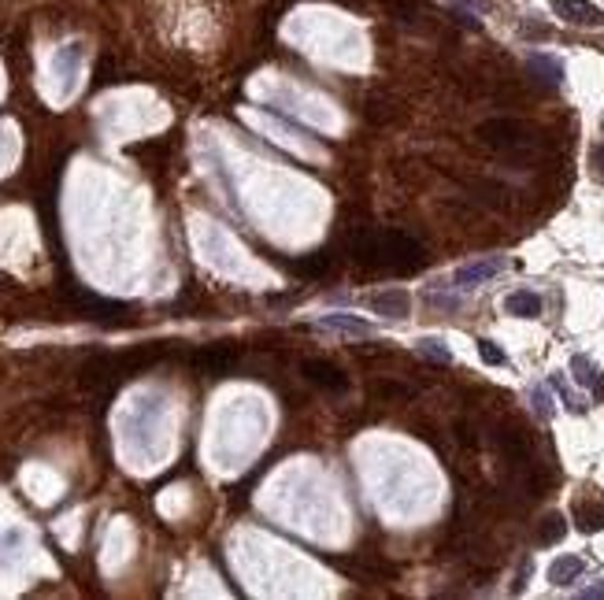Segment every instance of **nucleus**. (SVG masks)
Returning a JSON list of instances; mask_svg holds the SVG:
<instances>
[{"instance_id":"f257e3e1","label":"nucleus","mask_w":604,"mask_h":600,"mask_svg":"<svg viewBox=\"0 0 604 600\" xmlns=\"http://www.w3.org/2000/svg\"><path fill=\"white\" fill-rule=\"evenodd\" d=\"M349 249H353L356 263L386 267V270H415L426 259L423 245L401 230H353Z\"/></svg>"},{"instance_id":"f03ea898","label":"nucleus","mask_w":604,"mask_h":600,"mask_svg":"<svg viewBox=\"0 0 604 600\" xmlns=\"http://www.w3.org/2000/svg\"><path fill=\"white\" fill-rule=\"evenodd\" d=\"M478 141L489 145L493 152H505V156H527L534 148L530 127H523L519 119H486L478 127Z\"/></svg>"},{"instance_id":"7ed1b4c3","label":"nucleus","mask_w":604,"mask_h":600,"mask_svg":"<svg viewBox=\"0 0 604 600\" xmlns=\"http://www.w3.org/2000/svg\"><path fill=\"white\" fill-rule=\"evenodd\" d=\"M301 371H304V378L312 381V386H319V390H326V393H342V390H349L345 371L334 367L331 360H304Z\"/></svg>"},{"instance_id":"20e7f679","label":"nucleus","mask_w":604,"mask_h":600,"mask_svg":"<svg viewBox=\"0 0 604 600\" xmlns=\"http://www.w3.org/2000/svg\"><path fill=\"white\" fill-rule=\"evenodd\" d=\"M548 8L571 26H604V12L589 0H548Z\"/></svg>"},{"instance_id":"39448f33","label":"nucleus","mask_w":604,"mask_h":600,"mask_svg":"<svg viewBox=\"0 0 604 600\" xmlns=\"http://www.w3.org/2000/svg\"><path fill=\"white\" fill-rule=\"evenodd\" d=\"M501 270H505V259H501V256H486V259L464 263V267L456 270V286H460V290H475V286H482V282H489V279H497Z\"/></svg>"},{"instance_id":"423d86ee","label":"nucleus","mask_w":604,"mask_h":600,"mask_svg":"<svg viewBox=\"0 0 604 600\" xmlns=\"http://www.w3.org/2000/svg\"><path fill=\"white\" fill-rule=\"evenodd\" d=\"M71 300L78 304V311L86 319H116L127 311L123 300H107V297H97V293H86V290H71Z\"/></svg>"},{"instance_id":"0eeeda50","label":"nucleus","mask_w":604,"mask_h":600,"mask_svg":"<svg viewBox=\"0 0 604 600\" xmlns=\"http://www.w3.org/2000/svg\"><path fill=\"white\" fill-rule=\"evenodd\" d=\"M367 304H371V311L382 315V319H404V315L412 311L408 290H378V293H371Z\"/></svg>"},{"instance_id":"6e6552de","label":"nucleus","mask_w":604,"mask_h":600,"mask_svg":"<svg viewBox=\"0 0 604 600\" xmlns=\"http://www.w3.org/2000/svg\"><path fill=\"white\" fill-rule=\"evenodd\" d=\"M193 363L208 374H230L238 367V352L230 345H208V349L193 352Z\"/></svg>"},{"instance_id":"1a4fd4ad","label":"nucleus","mask_w":604,"mask_h":600,"mask_svg":"<svg viewBox=\"0 0 604 600\" xmlns=\"http://www.w3.org/2000/svg\"><path fill=\"white\" fill-rule=\"evenodd\" d=\"M571 519L582 534H600L604 530V501L600 497H578L571 508Z\"/></svg>"},{"instance_id":"9d476101","label":"nucleus","mask_w":604,"mask_h":600,"mask_svg":"<svg viewBox=\"0 0 604 600\" xmlns=\"http://www.w3.org/2000/svg\"><path fill=\"white\" fill-rule=\"evenodd\" d=\"M322 331H331V334H345V338H371L374 334V326L356 319V315H345V311H331V315H322L319 319Z\"/></svg>"},{"instance_id":"9b49d317","label":"nucleus","mask_w":604,"mask_h":600,"mask_svg":"<svg viewBox=\"0 0 604 600\" xmlns=\"http://www.w3.org/2000/svg\"><path fill=\"white\" fill-rule=\"evenodd\" d=\"M527 71L534 75V82H541L548 89H557L564 82V64L557 56H548V52H534V56L527 60Z\"/></svg>"},{"instance_id":"f8f14e48","label":"nucleus","mask_w":604,"mask_h":600,"mask_svg":"<svg viewBox=\"0 0 604 600\" xmlns=\"http://www.w3.org/2000/svg\"><path fill=\"white\" fill-rule=\"evenodd\" d=\"M571 374H575V381H578L582 390H589L593 397H604V371H600L593 360L571 356Z\"/></svg>"},{"instance_id":"ddd939ff","label":"nucleus","mask_w":604,"mask_h":600,"mask_svg":"<svg viewBox=\"0 0 604 600\" xmlns=\"http://www.w3.org/2000/svg\"><path fill=\"white\" fill-rule=\"evenodd\" d=\"M505 311L516 315V319H537L541 315V297L530 293V290H516L505 297Z\"/></svg>"},{"instance_id":"4468645a","label":"nucleus","mask_w":604,"mask_h":600,"mask_svg":"<svg viewBox=\"0 0 604 600\" xmlns=\"http://www.w3.org/2000/svg\"><path fill=\"white\" fill-rule=\"evenodd\" d=\"M582 556H560V560H553V567H548V582L553 585H571L578 575H582Z\"/></svg>"},{"instance_id":"2eb2a0df","label":"nucleus","mask_w":604,"mask_h":600,"mask_svg":"<svg viewBox=\"0 0 604 600\" xmlns=\"http://www.w3.org/2000/svg\"><path fill=\"white\" fill-rule=\"evenodd\" d=\"M564 534H568V523L557 512L537 523V544H557V541H564Z\"/></svg>"},{"instance_id":"dca6fc26","label":"nucleus","mask_w":604,"mask_h":600,"mask_svg":"<svg viewBox=\"0 0 604 600\" xmlns=\"http://www.w3.org/2000/svg\"><path fill=\"white\" fill-rule=\"evenodd\" d=\"M415 352H419V356H426V360H434V363H442V367H445V363H453V352L445 349V341H442V338H423V341L415 345Z\"/></svg>"},{"instance_id":"f3484780","label":"nucleus","mask_w":604,"mask_h":600,"mask_svg":"<svg viewBox=\"0 0 604 600\" xmlns=\"http://www.w3.org/2000/svg\"><path fill=\"white\" fill-rule=\"evenodd\" d=\"M548 386H553V390L560 393V401H564V404H568L571 412H582V408H586V404H582V401H578V397H575V393H571V390L564 386V378H560V374H557L553 381H548Z\"/></svg>"},{"instance_id":"a211bd4d","label":"nucleus","mask_w":604,"mask_h":600,"mask_svg":"<svg viewBox=\"0 0 604 600\" xmlns=\"http://www.w3.org/2000/svg\"><path fill=\"white\" fill-rule=\"evenodd\" d=\"M293 267L301 275H326V256H308V259H297Z\"/></svg>"},{"instance_id":"6ab92c4d","label":"nucleus","mask_w":604,"mask_h":600,"mask_svg":"<svg viewBox=\"0 0 604 600\" xmlns=\"http://www.w3.org/2000/svg\"><path fill=\"white\" fill-rule=\"evenodd\" d=\"M589 171L597 182H604V145H593L589 148Z\"/></svg>"},{"instance_id":"aec40b11","label":"nucleus","mask_w":604,"mask_h":600,"mask_svg":"<svg viewBox=\"0 0 604 600\" xmlns=\"http://www.w3.org/2000/svg\"><path fill=\"white\" fill-rule=\"evenodd\" d=\"M478 352H482V360L493 363V367H501V363H505V352H501L497 345H493V341H478Z\"/></svg>"},{"instance_id":"412c9836","label":"nucleus","mask_w":604,"mask_h":600,"mask_svg":"<svg viewBox=\"0 0 604 600\" xmlns=\"http://www.w3.org/2000/svg\"><path fill=\"white\" fill-rule=\"evenodd\" d=\"M78 56H82L78 45H67V48L60 52V71H64V75H71V71H75V64H78Z\"/></svg>"},{"instance_id":"4be33fe9","label":"nucleus","mask_w":604,"mask_h":600,"mask_svg":"<svg viewBox=\"0 0 604 600\" xmlns=\"http://www.w3.org/2000/svg\"><path fill=\"white\" fill-rule=\"evenodd\" d=\"M534 408H537V415H541V419H548V415H553V408H548V397H545V390H534Z\"/></svg>"},{"instance_id":"5701e85b","label":"nucleus","mask_w":604,"mask_h":600,"mask_svg":"<svg viewBox=\"0 0 604 600\" xmlns=\"http://www.w3.org/2000/svg\"><path fill=\"white\" fill-rule=\"evenodd\" d=\"M578 596H582V600H604V578H600V582H593V585H586Z\"/></svg>"}]
</instances>
